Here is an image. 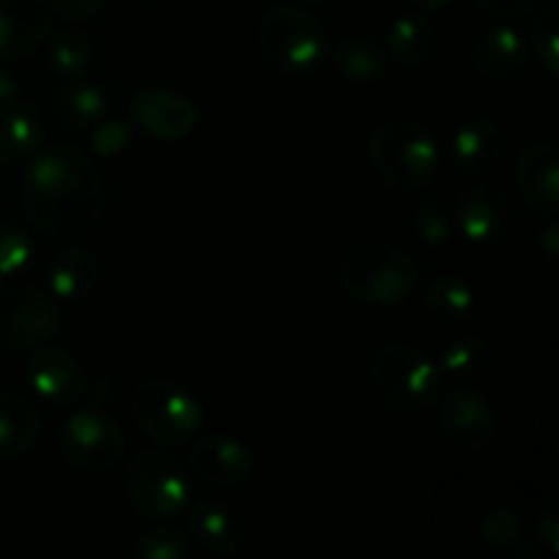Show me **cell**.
<instances>
[{
  "mask_svg": "<svg viewBox=\"0 0 559 559\" xmlns=\"http://www.w3.org/2000/svg\"><path fill=\"white\" fill-rule=\"evenodd\" d=\"M22 207L36 233L58 240L82 238L104 216L102 175L74 145L36 151L22 175Z\"/></svg>",
  "mask_w": 559,
  "mask_h": 559,
  "instance_id": "1",
  "label": "cell"
},
{
  "mask_svg": "<svg viewBox=\"0 0 559 559\" xmlns=\"http://www.w3.org/2000/svg\"><path fill=\"white\" fill-rule=\"evenodd\" d=\"M424 267L404 246L369 238L355 243L338 262V284L344 295L360 306L391 309L418 293Z\"/></svg>",
  "mask_w": 559,
  "mask_h": 559,
  "instance_id": "2",
  "label": "cell"
},
{
  "mask_svg": "<svg viewBox=\"0 0 559 559\" xmlns=\"http://www.w3.org/2000/svg\"><path fill=\"white\" fill-rule=\"evenodd\" d=\"M369 162L374 173L393 191H420L435 180L440 167V145L420 120H382L369 136Z\"/></svg>",
  "mask_w": 559,
  "mask_h": 559,
  "instance_id": "3",
  "label": "cell"
},
{
  "mask_svg": "<svg viewBox=\"0 0 559 559\" xmlns=\"http://www.w3.org/2000/svg\"><path fill=\"white\" fill-rule=\"evenodd\" d=\"M369 380L382 407L402 418L429 413L442 388L435 360L404 342H388L371 355Z\"/></svg>",
  "mask_w": 559,
  "mask_h": 559,
  "instance_id": "4",
  "label": "cell"
},
{
  "mask_svg": "<svg viewBox=\"0 0 559 559\" xmlns=\"http://www.w3.org/2000/svg\"><path fill=\"white\" fill-rule=\"evenodd\" d=\"M257 47L267 66L287 76H306L325 60L328 33L298 3H276L260 16Z\"/></svg>",
  "mask_w": 559,
  "mask_h": 559,
  "instance_id": "5",
  "label": "cell"
},
{
  "mask_svg": "<svg viewBox=\"0 0 559 559\" xmlns=\"http://www.w3.org/2000/svg\"><path fill=\"white\" fill-rule=\"evenodd\" d=\"M131 418L158 448H180L200 429L202 407L180 382L151 377L131 393Z\"/></svg>",
  "mask_w": 559,
  "mask_h": 559,
  "instance_id": "6",
  "label": "cell"
},
{
  "mask_svg": "<svg viewBox=\"0 0 559 559\" xmlns=\"http://www.w3.org/2000/svg\"><path fill=\"white\" fill-rule=\"evenodd\" d=\"M123 495L131 511L147 522H167L189 506L191 484L183 464L164 451L136 453L123 473Z\"/></svg>",
  "mask_w": 559,
  "mask_h": 559,
  "instance_id": "7",
  "label": "cell"
},
{
  "mask_svg": "<svg viewBox=\"0 0 559 559\" xmlns=\"http://www.w3.org/2000/svg\"><path fill=\"white\" fill-rule=\"evenodd\" d=\"M58 451L85 475H102L118 467L126 453V435L102 409L71 413L58 429Z\"/></svg>",
  "mask_w": 559,
  "mask_h": 559,
  "instance_id": "8",
  "label": "cell"
},
{
  "mask_svg": "<svg viewBox=\"0 0 559 559\" xmlns=\"http://www.w3.org/2000/svg\"><path fill=\"white\" fill-rule=\"evenodd\" d=\"M60 328V309L52 295L36 287L5 289L0 300V349L25 353L49 342Z\"/></svg>",
  "mask_w": 559,
  "mask_h": 559,
  "instance_id": "9",
  "label": "cell"
},
{
  "mask_svg": "<svg viewBox=\"0 0 559 559\" xmlns=\"http://www.w3.org/2000/svg\"><path fill=\"white\" fill-rule=\"evenodd\" d=\"M437 429L462 451L480 453L497 440V413L473 388H453L437 407Z\"/></svg>",
  "mask_w": 559,
  "mask_h": 559,
  "instance_id": "10",
  "label": "cell"
},
{
  "mask_svg": "<svg viewBox=\"0 0 559 559\" xmlns=\"http://www.w3.org/2000/svg\"><path fill=\"white\" fill-rule=\"evenodd\" d=\"M453 222L473 243L497 246L513 233V207L500 189L478 183L456 197Z\"/></svg>",
  "mask_w": 559,
  "mask_h": 559,
  "instance_id": "11",
  "label": "cell"
},
{
  "mask_svg": "<svg viewBox=\"0 0 559 559\" xmlns=\"http://www.w3.org/2000/svg\"><path fill=\"white\" fill-rule=\"evenodd\" d=\"M25 377L38 399L52 407H71L85 393V371L69 349L58 344H38L31 349Z\"/></svg>",
  "mask_w": 559,
  "mask_h": 559,
  "instance_id": "12",
  "label": "cell"
},
{
  "mask_svg": "<svg viewBox=\"0 0 559 559\" xmlns=\"http://www.w3.org/2000/svg\"><path fill=\"white\" fill-rule=\"evenodd\" d=\"M189 469L205 484L235 489L254 475V456L235 437L207 435L191 445Z\"/></svg>",
  "mask_w": 559,
  "mask_h": 559,
  "instance_id": "13",
  "label": "cell"
},
{
  "mask_svg": "<svg viewBox=\"0 0 559 559\" xmlns=\"http://www.w3.org/2000/svg\"><path fill=\"white\" fill-rule=\"evenodd\" d=\"M55 11L49 0H0V60H22L47 41Z\"/></svg>",
  "mask_w": 559,
  "mask_h": 559,
  "instance_id": "14",
  "label": "cell"
},
{
  "mask_svg": "<svg viewBox=\"0 0 559 559\" xmlns=\"http://www.w3.org/2000/svg\"><path fill=\"white\" fill-rule=\"evenodd\" d=\"M131 123L156 140H183L197 126V107L186 96L162 87H147L131 98Z\"/></svg>",
  "mask_w": 559,
  "mask_h": 559,
  "instance_id": "15",
  "label": "cell"
},
{
  "mask_svg": "<svg viewBox=\"0 0 559 559\" xmlns=\"http://www.w3.org/2000/svg\"><path fill=\"white\" fill-rule=\"evenodd\" d=\"M519 194L538 216L555 218L559 207V151L555 142H533L522 151L513 173Z\"/></svg>",
  "mask_w": 559,
  "mask_h": 559,
  "instance_id": "16",
  "label": "cell"
},
{
  "mask_svg": "<svg viewBox=\"0 0 559 559\" xmlns=\"http://www.w3.org/2000/svg\"><path fill=\"white\" fill-rule=\"evenodd\" d=\"M189 533L211 555H238L246 546V530L235 508L222 500H200L189 513Z\"/></svg>",
  "mask_w": 559,
  "mask_h": 559,
  "instance_id": "17",
  "label": "cell"
},
{
  "mask_svg": "<svg viewBox=\"0 0 559 559\" xmlns=\"http://www.w3.org/2000/svg\"><path fill=\"white\" fill-rule=\"evenodd\" d=\"M530 47L511 25H495L480 33L469 49V63L486 80H508L527 66Z\"/></svg>",
  "mask_w": 559,
  "mask_h": 559,
  "instance_id": "18",
  "label": "cell"
},
{
  "mask_svg": "<svg viewBox=\"0 0 559 559\" xmlns=\"http://www.w3.org/2000/svg\"><path fill=\"white\" fill-rule=\"evenodd\" d=\"M502 153V129L491 118H473L453 134L451 162L464 178H480Z\"/></svg>",
  "mask_w": 559,
  "mask_h": 559,
  "instance_id": "19",
  "label": "cell"
},
{
  "mask_svg": "<svg viewBox=\"0 0 559 559\" xmlns=\"http://www.w3.org/2000/svg\"><path fill=\"white\" fill-rule=\"evenodd\" d=\"M41 437V413L27 396L0 391V464L25 456Z\"/></svg>",
  "mask_w": 559,
  "mask_h": 559,
  "instance_id": "20",
  "label": "cell"
},
{
  "mask_svg": "<svg viewBox=\"0 0 559 559\" xmlns=\"http://www.w3.org/2000/svg\"><path fill=\"white\" fill-rule=\"evenodd\" d=\"M98 273H102V265H98V257L91 249H85V246H69L49 265V295L55 300H63V304L85 300L96 289Z\"/></svg>",
  "mask_w": 559,
  "mask_h": 559,
  "instance_id": "21",
  "label": "cell"
},
{
  "mask_svg": "<svg viewBox=\"0 0 559 559\" xmlns=\"http://www.w3.org/2000/svg\"><path fill=\"white\" fill-rule=\"evenodd\" d=\"M333 69L355 85H374L388 74V49L371 33H349L333 47Z\"/></svg>",
  "mask_w": 559,
  "mask_h": 559,
  "instance_id": "22",
  "label": "cell"
},
{
  "mask_svg": "<svg viewBox=\"0 0 559 559\" xmlns=\"http://www.w3.org/2000/svg\"><path fill=\"white\" fill-rule=\"evenodd\" d=\"M44 126L36 109L20 96L0 104V162H20L41 147Z\"/></svg>",
  "mask_w": 559,
  "mask_h": 559,
  "instance_id": "23",
  "label": "cell"
},
{
  "mask_svg": "<svg viewBox=\"0 0 559 559\" xmlns=\"http://www.w3.org/2000/svg\"><path fill=\"white\" fill-rule=\"evenodd\" d=\"M435 55V25L424 11L402 14L391 22L388 31V58L396 63L420 69Z\"/></svg>",
  "mask_w": 559,
  "mask_h": 559,
  "instance_id": "24",
  "label": "cell"
},
{
  "mask_svg": "<svg viewBox=\"0 0 559 559\" xmlns=\"http://www.w3.org/2000/svg\"><path fill=\"white\" fill-rule=\"evenodd\" d=\"M424 304L442 325H464L475 314V289L459 276H437L426 287Z\"/></svg>",
  "mask_w": 559,
  "mask_h": 559,
  "instance_id": "25",
  "label": "cell"
},
{
  "mask_svg": "<svg viewBox=\"0 0 559 559\" xmlns=\"http://www.w3.org/2000/svg\"><path fill=\"white\" fill-rule=\"evenodd\" d=\"M55 109H58L60 120L69 129L85 131L104 118V112H107V96L93 82L69 80L55 93Z\"/></svg>",
  "mask_w": 559,
  "mask_h": 559,
  "instance_id": "26",
  "label": "cell"
},
{
  "mask_svg": "<svg viewBox=\"0 0 559 559\" xmlns=\"http://www.w3.org/2000/svg\"><path fill=\"white\" fill-rule=\"evenodd\" d=\"M478 535L489 549L502 551V555L533 557L535 551L519 513L506 506H491L480 513Z\"/></svg>",
  "mask_w": 559,
  "mask_h": 559,
  "instance_id": "27",
  "label": "cell"
},
{
  "mask_svg": "<svg viewBox=\"0 0 559 559\" xmlns=\"http://www.w3.org/2000/svg\"><path fill=\"white\" fill-rule=\"evenodd\" d=\"M491 358L489 344L480 336H459L442 349L440 355V369L442 377L459 382V385H467V382H475L486 371Z\"/></svg>",
  "mask_w": 559,
  "mask_h": 559,
  "instance_id": "28",
  "label": "cell"
},
{
  "mask_svg": "<svg viewBox=\"0 0 559 559\" xmlns=\"http://www.w3.org/2000/svg\"><path fill=\"white\" fill-rule=\"evenodd\" d=\"M93 60V44L82 31L66 27L49 36L47 41V63L63 82L82 80Z\"/></svg>",
  "mask_w": 559,
  "mask_h": 559,
  "instance_id": "29",
  "label": "cell"
},
{
  "mask_svg": "<svg viewBox=\"0 0 559 559\" xmlns=\"http://www.w3.org/2000/svg\"><path fill=\"white\" fill-rule=\"evenodd\" d=\"M409 229L424 246L442 249L453 240L456 222H453V213L445 202H440L437 197H426L409 213Z\"/></svg>",
  "mask_w": 559,
  "mask_h": 559,
  "instance_id": "30",
  "label": "cell"
},
{
  "mask_svg": "<svg viewBox=\"0 0 559 559\" xmlns=\"http://www.w3.org/2000/svg\"><path fill=\"white\" fill-rule=\"evenodd\" d=\"M557 0H546L538 9V16L533 22V33H530V44L533 55L538 58L540 69L549 76L559 74V27H557Z\"/></svg>",
  "mask_w": 559,
  "mask_h": 559,
  "instance_id": "31",
  "label": "cell"
},
{
  "mask_svg": "<svg viewBox=\"0 0 559 559\" xmlns=\"http://www.w3.org/2000/svg\"><path fill=\"white\" fill-rule=\"evenodd\" d=\"M136 559H191L194 540L175 527H153L142 533L134 544Z\"/></svg>",
  "mask_w": 559,
  "mask_h": 559,
  "instance_id": "32",
  "label": "cell"
},
{
  "mask_svg": "<svg viewBox=\"0 0 559 559\" xmlns=\"http://www.w3.org/2000/svg\"><path fill=\"white\" fill-rule=\"evenodd\" d=\"M31 262V238L20 227H0V276H14Z\"/></svg>",
  "mask_w": 559,
  "mask_h": 559,
  "instance_id": "33",
  "label": "cell"
},
{
  "mask_svg": "<svg viewBox=\"0 0 559 559\" xmlns=\"http://www.w3.org/2000/svg\"><path fill=\"white\" fill-rule=\"evenodd\" d=\"M131 142V126L123 123V120H104L93 129L91 136V145L93 153L98 156L109 158V156H118L120 151H126V145Z\"/></svg>",
  "mask_w": 559,
  "mask_h": 559,
  "instance_id": "34",
  "label": "cell"
},
{
  "mask_svg": "<svg viewBox=\"0 0 559 559\" xmlns=\"http://www.w3.org/2000/svg\"><path fill=\"white\" fill-rule=\"evenodd\" d=\"M486 16L500 22H516L524 20L527 14H533L538 0H473Z\"/></svg>",
  "mask_w": 559,
  "mask_h": 559,
  "instance_id": "35",
  "label": "cell"
},
{
  "mask_svg": "<svg viewBox=\"0 0 559 559\" xmlns=\"http://www.w3.org/2000/svg\"><path fill=\"white\" fill-rule=\"evenodd\" d=\"M538 540L551 551L559 555V500L551 497L538 513Z\"/></svg>",
  "mask_w": 559,
  "mask_h": 559,
  "instance_id": "36",
  "label": "cell"
},
{
  "mask_svg": "<svg viewBox=\"0 0 559 559\" xmlns=\"http://www.w3.org/2000/svg\"><path fill=\"white\" fill-rule=\"evenodd\" d=\"M52 11L63 20H91L93 14L104 9L107 0H49Z\"/></svg>",
  "mask_w": 559,
  "mask_h": 559,
  "instance_id": "37",
  "label": "cell"
},
{
  "mask_svg": "<svg viewBox=\"0 0 559 559\" xmlns=\"http://www.w3.org/2000/svg\"><path fill=\"white\" fill-rule=\"evenodd\" d=\"M535 246H538V251L544 254V260L557 262V254H559V224H557V218H549V224H546V227L538 233V238H535Z\"/></svg>",
  "mask_w": 559,
  "mask_h": 559,
  "instance_id": "38",
  "label": "cell"
},
{
  "mask_svg": "<svg viewBox=\"0 0 559 559\" xmlns=\"http://www.w3.org/2000/svg\"><path fill=\"white\" fill-rule=\"evenodd\" d=\"M16 96H20V85H16V80L9 74V71L0 69V104L11 102V98Z\"/></svg>",
  "mask_w": 559,
  "mask_h": 559,
  "instance_id": "39",
  "label": "cell"
},
{
  "mask_svg": "<svg viewBox=\"0 0 559 559\" xmlns=\"http://www.w3.org/2000/svg\"><path fill=\"white\" fill-rule=\"evenodd\" d=\"M409 5H413L415 11H424V14H429V11H437L442 9V5H448L451 0H407Z\"/></svg>",
  "mask_w": 559,
  "mask_h": 559,
  "instance_id": "40",
  "label": "cell"
},
{
  "mask_svg": "<svg viewBox=\"0 0 559 559\" xmlns=\"http://www.w3.org/2000/svg\"><path fill=\"white\" fill-rule=\"evenodd\" d=\"M298 3H304V5H322V3H328V0H298Z\"/></svg>",
  "mask_w": 559,
  "mask_h": 559,
  "instance_id": "41",
  "label": "cell"
},
{
  "mask_svg": "<svg viewBox=\"0 0 559 559\" xmlns=\"http://www.w3.org/2000/svg\"><path fill=\"white\" fill-rule=\"evenodd\" d=\"M3 295H5V284H3V276H0V300H3Z\"/></svg>",
  "mask_w": 559,
  "mask_h": 559,
  "instance_id": "42",
  "label": "cell"
}]
</instances>
